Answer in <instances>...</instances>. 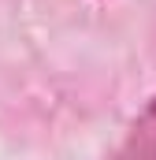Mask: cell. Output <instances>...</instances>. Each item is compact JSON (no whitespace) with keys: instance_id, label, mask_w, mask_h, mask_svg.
<instances>
[{"instance_id":"cell-1","label":"cell","mask_w":156,"mask_h":160,"mask_svg":"<svg viewBox=\"0 0 156 160\" xmlns=\"http://www.w3.org/2000/svg\"><path fill=\"white\" fill-rule=\"evenodd\" d=\"M108 160H156V97L130 119L126 134L108 153Z\"/></svg>"}]
</instances>
